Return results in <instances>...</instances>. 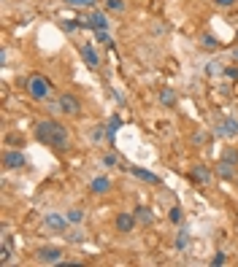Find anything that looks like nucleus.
<instances>
[{"mask_svg": "<svg viewBox=\"0 0 238 267\" xmlns=\"http://www.w3.org/2000/svg\"><path fill=\"white\" fill-rule=\"evenodd\" d=\"M6 146H19V149H22L25 146V135H22V132H8V135H6Z\"/></svg>", "mask_w": 238, "mask_h": 267, "instance_id": "nucleus-19", "label": "nucleus"}, {"mask_svg": "<svg viewBox=\"0 0 238 267\" xmlns=\"http://www.w3.org/2000/svg\"><path fill=\"white\" fill-rule=\"evenodd\" d=\"M11 256H14V249H11V235H3V249H0V264H11Z\"/></svg>", "mask_w": 238, "mask_h": 267, "instance_id": "nucleus-15", "label": "nucleus"}, {"mask_svg": "<svg viewBox=\"0 0 238 267\" xmlns=\"http://www.w3.org/2000/svg\"><path fill=\"white\" fill-rule=\"evenodd\" d=\"M57 108H60L62 113H68V116H79L81 113V100L76 98L73 92H62L60 100H57Z\"/></svg>", "mask_w": 238, "mask_h": 267, "instance_id": "nucleus-3", "label": "nucleus"}, {"mask_svg": "<svg viewBox=\"0 0 238 267\" xmlns=\"http://www.w3.org/2000/svg\"><path fill=\"white\" fill-rule=\"evenodd\" d=\"M35 259L41 264H60L62 262V249H57V246H41L35 254Z\"/></svg>", "mask_w": 238, "mask_h": 267, "instance_id": "nucleus-5", "label": "nucleus"}, {"mask_svg": "<svg viewBox=\"0 0 238 267\" xmlns=\"http://www.w3.org/2000/svg\"><path fill=\"white\" fill-rule=\"evenodd\" d=\"M65 216H68V222H71V224H81V219H84V211H81V208H71V211L65 213Z\"/></svg>", "mask_w": 238, "mask_h": 267, "instance_id": "nucleus-23", "label": "nucleus"}, {"mask_svg": "<svg viewBox=\"0 0 238 267\" xmlns=\"http://www.w3.org/2000/svg\"><path fill=\"white\" fill-rule=\"evenodd\" d=\"M136 222H138L136 213H127V211H125V213H117V232L127 235L133 227H136Z\"/></svg>", "mask_w": 238, "mask_h": 267, "instance_id": "nucleus-11", "label": "nucleus"}, {"mask_svg": "<svg viewBox=\"0 0 238 267\" xmlns=\"http://www.w3.org/2000/svg\"><path fill=\"white\" fill-rule=\"evenodd\" d=\"M90 192L92 195H109L111 192V178H106V176H98V178H95L92 181V184H90Z\"/></svg>", "mask_w": 238, "mask_h": 267, "instance_id": "nucleus-13", "label": "nucleus"}, {"mask_svg": "<svg viewBox=\"0 0 238 267\" xmlns=\"http://www.w3.org/2000/svg\"><path fill=\"white\" fill-rule=\"evenodd\" d=\"M168 219H170L174 224H182V208L174 205V208H170V213H168Z\"/></svg>", "mask_w": 238, "mask_h": 267, "instance_id": "nucleus-26", "label": "nucleus"}, {"mask_svg": "<svg viewBox=\"0 0 238 267\" xmlns=\"http://www.w3.org/2000/svg\"><path fill=\"white\" fill-rule=\"evenodd\" d=\"M71 8H92L95 6V0H65Z\"/></svg>", "mask_w": 238, "mask_h": 267, "instance_id": "nucleus-24", "label": "nucleus"}, {"mask_svg": "<svg viewBox=\"0 0 238 267\" xmlns=\"http://www.w3.org/2000/svg\"><path fill=\"white\" fill-rule=\"evenodd\" d=\"M187 243H189V232L182 227V230H179V235H176V249H179V251H184V249H187Z\"/></svg>", "mask_w": 238, "mask_h": 267, "instance_id": "nucleus-22", "label": "nucleus"}, {"mask_svg": "<svg viewBox=\"0 0 238 267\" xmlns=\"http://www.w3.org/2000/svg\"><path fill=\"white\" fill-rule=\"evenodd\" d=\"M76 27H81V22H73V19H65V22H62V30L65 33H73Z\"/></svg>", "mask_w": 238, "mask_h": 267, "instance_id": "nucleus-30", "label": "nucleus"}, {"mask_svg": "<svg viewBox=\"0 0 238 267\" xmlns=\"http://www.w3.org/2000/svg\"><path fill=\"white\" fill-rule=\"evenodd\" d=\"M44 227H46V230H52V232L65 235L71 230V222H68V216H62V213H46L44 216Z\"/></svg>", "mask_w": 238, "mask_h": 267, "instance_id": "nucleus-4", "label": "nucleus"}, {"mask_svg": "<svg viewBox=\"0 0 238 267\" xmlns=\"http://www.w3.org/2000/svg\"><path fill=\"white\" fill-rule=\"evenodd\" d=\"M225 76L230 81H238V65H230V68H225Z\"/></svg>", "mask_w": 238, "mask_h": 267, "instance_id": "nucleus-31", "label": "nucleus"}, {"mask_svg": "<svg viewBox=\"0 0 238 267\" xmlns=\"http://www.w3.org/2000/svg\"><path fill=\"white\" fill-rule=\"evenodd\" d=\"M103 165H106V167H114V165H117V157H114V154H106V157H103Z\"/></svg>", "mask_w": 238, "mask_h": 267, "instance_id": "nucleus-33", "label": "nucleus"}, {"mask_svg": "<svg viewBox=\"0 0 238 267\" xmlns=\"http://www.w3.org/2000/svg\"><path fill=\"white\" fill-rule=\"evenodd\" d=\"M220 8H230V6H235V0H214Z\"/></svg>", "mask_w": 238, "mask_h": 267, "instance_id": "nucleus-34", "label": "nucleus"}, {"mask_svg": "<svg viewBox=\"0 0 238 267\" xmlns=\"http://www.w3.org/2000/svg\"><path fill=\"white\" fill-rule=\"evenodd\" d=\"M35 140L49 146L54 151H65L71 143V135H68V127L62 122H54V119H41L35 125Z\"/></svg>", "mask_w": 238, "mask_h": 267, "instance_id": "nucleus-1", "label": "nucleus"}, {"mask_svg": "<svg viewBox=\"0 0 238 267\" xmlns=\"http://www.w3.org/2000/svg\"><path fill=\"white\" fill-rule=\"evenodd\" d=\"M160 103H163L165 108H170V106H174V103H176V94H174V89H163V92H160Z\"/></svg>", "mask_w": 238, "mask_h": 267, "instance_id": "nucleus-21", "label": "nucleus"}, {"mask_svg": "<svg viewBox=\"0 0 238 267\" xmlns=\"http://www.w3.org/2000/svg\"><path fill=\"white\" fill-rule=\"evenodd\" d=\"M25 154H22V151H19V149H6L3 151V167L6 170H22L25 167Z\"/></svg>", "mask_w": 238, "mask_h": 267, "instance_id": "nucleus-6", "label": "nucleus"}, {"mask_svg": "<svg viewBox=\"0 0 238 267\" xmlns=\"http://www.w3.org/2000/svg\"><path fill=\"white\" fill-rule=\"evenodd\" d=\"M122 127V119L119 116H111L109 119V125H106V138H109V143L114 146V138H117V130Z\"/></svg>", "mask_w": 238, "mask_h": 267, "instance_id": "nucleus-16", "label": "nucleus"}, {"mask_svg": "<svg viewBox=\"0 0 238 267\" xmlns=\"http://www.w3.org/2000/svg\"><path fill=\"white\" fill-rule=\"evenodd\" d=\"M189 178H192L195 184H208V181L214 178V173L206 165H192V167H189Z\"/></svg>", "mask_w": 238, "mask_h": 267, "instance_id": "nucleus-10", "label": "nucleus"}, {"mask_svg": "<svg viewBox=\"0 0 238 267\" xmlns=\"http://www.w3.org/2000/svg\"><path fill=\"white\" fill-rule=\"evenodd\" d=\"M136 219L141 224H152V222H155V213H152V208L141 205V208H136Z\"/></svg>", "mask_w": 238, "mask_h": 267, "instance_id": "nucleus-17", "label": "nucleus"}, {"mask_svg": "<svg viewBox=\"0 0 238 267\" xmlns=\"http://www.w3.org/2000/svg\"><path fill=\"white\" fill-rule=\"evenodd\" d=\"M230 57H233V62L238 65V46H235V49H233V54H230Z\"/></svg>", "mask_w": 238, "mask_h": 267, "instance_id": "nucleus-35", "label": "nucleus"}, {"mask_svg": "<svg viewBox=\"0 0 238 267\" xmlns=\"http://www.w3.org/2000/svg\"><path fill=\"white\" fill-rule=\"evenodd\" d=\"M109 11H125V0H106Z\"/></svg>", "mask_w": 238, "mask_h": 267, "instance_id": "nucleus-27", "label": "nucleus"}, {"mask_svg": "<svg viewBox=\"0 0 238 267\" xmlns=\"http://www.w3.org/2000/svg\"><path fill=\"white\" fill-rule=\"evenodd\" d=\"M214 176H220L225 181H235V162H227V159H220L214 165Z\"/></svg>", "mask_w": 238, "mask_h": 267, "instance_id": "nucleus-9", "label": "nucleus"}, {"mask_svg": "<svg viewBox=\"0 0 238 267\" xmlns=\"http://www.w3.org/2000/svg\"><path fill=\"white\" fill-rule=\"evenodd\" d=\"M201 43H203V49H220V38L211 35V33H203Z\"/></svg>", "mask_w": 238, "mask_h": 267, "instance_id": "nucleus-18", "label": "nucleus"}, {"mask_svg": "<svg viewBox=\"0 0 238 267\" xmlns=\"http://www.w3.org/2000/svg\"><path fill=\"white\" fill-rule=\"evenodd\" d=\"M222 159H227V162H235V165H238V151H235V149H225Z\"/></svg>", "mask_w": 238, "mask_h": 267, "instance_id": "nucleus-29", "label": "nucleus"}, {"mask_svg": "<svg viewBox=\"0 0 238 267\" xmlns=\"http://www.w3.org/2000/svg\"><path fill=\"white\" fill-rule=\"evenodd\" d=\"M235 38H238V33H235Z\"/></svg>", "mask_w": 238, "mask_h": 267, "instance_id": "nucleus-37", "label": "nucleus"}, {"mask_svg": "<svg viewBox=\"0 0 238 267\" xmlns=\"http://www.w3.org/2000/svg\"><path fill=\"white\" fill-rule=\"evenodd\" d=\"M214 132H217V135H222V138H235L238 135V119L235 116H225Z\"/></svg>", "mask_w": 238, "mask_h": 267, "instance_id": "nucleus-8", "label": "nucleus"}, {"mask_svg": "<svg viewBox=\"0 0 238 267\" xmlns=\"http://www.w3.org/2000/svg\"><path fill=\"white\" fill-rule=\"evenodd\" d=\"M127 170H130V173H133V176H136V178H141V181H149V184H160V178H157L155 173H152V170H146V167H138V165H130Z\"/></svg>", "mask_w": 238, "mask_h": 267, "instance_id": "nucleus-14", "label": "nucleus"}, {"mask_svg": "<svg viewBox=\"0 0 238 267\" xmlns=\"http://www.w3.org/2000/svg\"><path fill=\"white\" fill-rule=\"evenodd\" d=\"M211 264L222 267V264H225V254H222V251H217V254H214V259H211Z\"/></svg>", "mask_w": 238, "mask_h": 267, "instance_id": "nucleus-32", "label": "nucleus"}, {"mask_svg": "<svg viewBox=\"0 0 238 267\" xmlns=\"http://www.w3.org/2000/svg\"><path fill=\"white\" fill-rule=\"evenodd\" d=\"M65 240H68V243H84V240H87V235H84L81 230H68V232H65Z\"/></svg>", "mask_w": 238, "mask_h": 267, "instance_id": "nucleus-20", "label": "nucleus"}, {"mask_svg": "<svg viewBox=\"0 0 238 267\" xmlns=\"http://www.w3.org/2000/svg\"><path fill=\"white\" fill-rule=\"evenodd\" d=\"M79 22H81V27H92V30H109V19L103 11H92L87 16H81Z\"/></svg>", "mask_w": 238, "mask_h": 267, "instance_id": "nucleus-7", "label": "nucleus"}, {"mask_svg": "<svg viewBox=\"0 0 238 267\" xmlns=\"http://www.w3.org/2000/svg\"><path fill=\"white\" fill-rule=\"evenodd\" d=\"M235 186H238V176H235Z\"/></svg>", "mask_w": 238, "mask_h": 267, "instance_id": "nucleus-36", "label": "nucleus"}, {"mask_svg": "<svg viewBox=\"0 0 238 267\" xmlns=\"http://www.w3.org/2000/svg\"><path fill=\"white\" fill-rule=\"evenodd\" d=\"M25 87L30 89L33 100H46V98H49V89H52V84H49V79H44V76H33V79L27 81Z\"/></svg>", "mask_w": 238, "mask_h": 267, "instance_id": "nucleus-2", "label": "nucleus"}, {"mask_svg": "<svg viewBox=\"0 0 238 267\" xmlns=\"http://www.w3.org/2000/svg\"><path fill=\"white\" fill-rule=\"evenodd\" d=\"M217 73H222V65H217V60H214L206 65V76H217Z\"/></svg>", "mask_w": 238, "mask_h": 267, "instance_id": "nucleus-28", "label": "nucleus"}, {"mask_svg": "<svg viewBox=\"0 0 238 267\" xmlns=\"http://www.w3.org/2000/svg\"><path fill=\"white\" fill-rule=\"evenodd\" d=\"M95 35H98V41H100V43H106V46H109V49H111V46H114V41H111V35H109V30H95Z\"/></svg>", "mask_w": 238, "mask_h": 267, "instance_id": "nucleus-25", "label": "nucleus"}, {"mask_svg": "<svg viewBox=\"0 0 238 267\" xmlns=\"http://www.w3.org/2000/svg\"><path fill=\"white\" fill-rule=\"evenodd\" d=\"M79 52H81V60L87 62V68L95 70V68L100 65V57H98V52L92 49V43H81V49H79Z\"/></svg>", "mask_w": 238, "mask_h": 267, "instance_id": "nucleus-12", "label": "nucleus"}]
</instances>
